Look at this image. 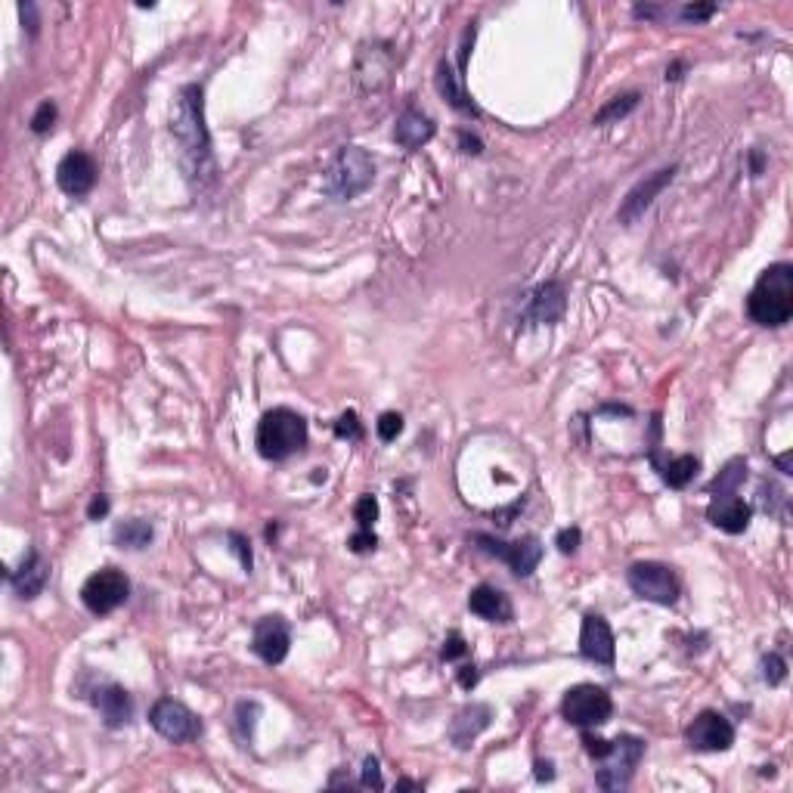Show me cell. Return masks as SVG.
Listing matches in <instances>:
<instances>
[{
	"instance_id": "cell-1",
	"label": "cell",
	"mask_w": 793,
	"mask_h": 793,
	"mask_svg": "<svg viewBox=\"0 0 793 793\" xmlns=\"http://www.w3.org/2000/svg\"><path fill=\"white\" fill-rule=\"evenodd\" d=\"M171 131L180 143V162L186 168V177L193 183H214V158H211V140L205 131V106H202V87L189 84L180 90L177 112L171 118Z\"/></svg>"
},
{
	"instance_id": "cell-2",
	"label": "cell",
	"mask_w": 793,
	"mask_h": 793,
	"mask_svg": "<svg viewBox=\"0 0 793 793\" xmlns=\"http://www.w3.org/2000/svg\"><path fill=\"white\" fill-rule=\"evenodd\" d=\"M747 316L756 326L781 329L793 316V267L772 264L747 295Z\"/></svg>"
},
{
	"instance_id": "cell-3",
	"label": "cell",
	"mask_w": 793,
	"mask_h": 793,
	"mask_svg": "<svg viewBox=\"0 0 793 793\" xmlns=\"http://www.w3.org/2000/svg\"><path fill=\"white\" fill-rule=\"evenodd\" d=\"M258 453L264 459L282 462L295 453L304 450L307 443V422L301 412L289 409V406H276L270 412H264V419L258 422Z\"/></svg>"
},
{
	"instance_id": "cell-4",
	"label": "cell",
	"mask_w": 793,
	"mask_h": 793,
	"mask_svg": "<svg viewBox=\"0 0 793 793\" xmlns=\"http://www.w3.org/2000/svg\"><path fill=\"white\" fill-rule=\"evenodd\" d=\"M375 180V162L363 146H344L326 171V193L332 199H357Z\"/></svg>"
},
{
	"instance_id": "cell-5",
	"label": "cell",
	"mask_w": 793,
	"mask_h": 793,
	"mask_svg": "<svg viewBox=\"0 0 793 793\" xmlns=\"http://www.w3.org/2000/svg\"><path fill=\"white\" fill-rule=\"evenodd\" d=\"M645 756V741L636 735H620L608 741V753L601 756L598 787L601 790H623L632 781V772Z\"/></svg>"
},
{
	"instance_id": "cell-6",
	"label": "cell",
	"mask_w": 793,
	"mask_h": 793,
	"mask_svg": "<svg viewBox=\"0 0 793 793\" xmlns=\"http://www.w3.org/2000/svg\"><path fill=\"white\" fill-rule=\"evenodd\" d=\"M614 713V701L605 688L598 685H574L561 701V716L577 728L605 725Z\"/></svg>"
},
{
	"instance_id": "cell-7",
	"label": "cell",
	"mask_w": 793,
	"mask_h": 793,
	"mask_svg": "<svg viewBox=\"0 0 793 793\" xmlns=\"http://www.w3.org/2000/svg\"><path fill=\"white\" fill-rule=\"evenodd\" d=\"M131 595V583L128 577L121 574L118 567H103L93 577H87V583L81 586V601L90 614L106 617L112 611H118L124 601Z\"/></svg>"
},
{
	"instance_id": "cell-8",
	"label": "cell",
	"mask_w": 793,
	"mask_h": 793,
	"mask_svg": "<svg viewBox=\"0 0 793 793\" xmlns=\"http://www.w3.org/2000/svg\"><path fill=\"white\" fill-rule=\"evenodd\" d=\"M629 589L636 592L645 601H654V605H676L679 598V580L666 564L660 561H639L629 567Z\"/></svg>"
},
{
	"instance_id": "cell-9",
	"label": "cell",
	"mask_w": 793,
	"mask_h": 793,
	"mask_svg": "<svg viewBox=\"0 0 793 793\" xmlns=\"http://www.w3.org/2000/svg\"><path fill=\"white\" fill-rule=\"evenodd\" d=\"M149 722L158 735L165 741H174V744H186V741H196L202 735V722L199 716L183 707L180 701H171V697H162V701H155L152 710H149Z\"/></svg>"
},
{
	"instance_id": "cell-10",
	"label": "cell",
	"mask_w": 793,
	"mask_h": 793,
	"mask_svg": "<svg viewBox=\"0 0 793 793\" xmlns=\"http://www.w3.org/2000/svg\"><path fill=\"white\" fill-rule=\"evenodd\" d=\"M471 539L478 543L481 552H487V555L509 564L512 574H518V577H530L536 570V564L543 561V546H539L536 536L518 539V543H502V539H496L490 533H474Z\"/></svg>"
},
{
	"instance_id": "cell-11",
	"label": "cell",
	"mask_w": 793,
	"mask_h": 793,
	"mask_svg": "<svg viewBox=\"0 0 793 793\" xmlns=\"http://www.w3.org/2000/svg\"><path fill=\"white\" fill-rule=\"evenodd\" d=\"M673 177H676V165L660 168L651 177H645V180H639L636 186H632L626 193V199H623V205H620V211H617L620 224H636V220L654 205V199L663 193V189L673 183Z\"/></svg>"
},
{
	"instance_id": "cell-12",
	"label": "cell",
	"mask_w": 793,
	"mask_h": 793,
	"mask_svg": "<svg viewBox=\"0 0 793 793\" xmlns=\"http://www.w3.org/2000/svg\"><path fill=\"white\" fill-rule=\"evenodd\" d=\"M685 738L694 750H701V753H722L735 744V728L722 713L707 710L688 725Z\"/></svg>"
},
{
	"instance_id": "cell-13",
	"label": "cell",
	"mask_w": 793,
	"mask_h": 793,
	"mask_svg": "<svg viewBox=\"0 0 793 793\" xmlns=\"http://www.w3.org/2000/svg\"><path fill=\"white\" fill-rule=\"evenodd\" d=\"M289 645H292V632L282 617H264V620H258L255 632H251V651L270 666L285 660Z\"/></svg>"
},
{
	"instance_id": "cell-14",
	"label": "cell",
	"mask_w": 793,
	"mask_h": 793,
	"mask_svg": "<svg viewBox=\"0 0 793 793\" xmlns=\"http://www.w3.org/2000/svg\"><path fill=\"white\" fill-rule=\"evenodd\" d=\"M580 654L592 663L611 666L617 657V645H614V632L608 626L605 617L598 614H586L583 626H580Z\"/></svg>"
},
{
	"instance_id": "cell-15",
	"label": "cell",
	"mask_w": 793,
	"mask_h": 793,
	"mask_svg": "<svg viewBox=\"0 0 793 793\" xmlns=\"http://www.w3.org/2000/svg\"><path fill=\"white\" fill-rule=\"evenodd\" d=\"M56 183L66 196H87L93 183H97V165H93V158L87 152H69L66 158L59 162L56 168Z\"/></svg>"
},
{
	"instance_id": "cell-16",
	"label": "cell",
	"mask_w": 793,
	"mask_h": 793,
	"mask_svg": "<svg viewBox=\"0 0 793 793\" xmlns=\"http://www.w3.org/2000/svg\"><path fill=\"white\" fill-rule=\"evenodd\" d=\"M567 307V292L561 282H546L533 289V295L527 298V310H524V323L530 326H552L564 316Z\"/></svg>"
},
{
	"instance_id": "cell-17",
	"label": "cell",
	"mask_w": 793,
	"mask_h": 793,
	"mask_svg": "<svg viewBox=\"0 0 793 793\" xmlns=\"http://www.w3.org/2000/svg\"><path fill=\"white\" fill-rule=\"evenodd\" d=\"M707 521L725 533H744L753 521V509L738 493H713L707 505Z\"/></svg>"
},
{
	"instance_id": "cell-18",
	"label": "cell",
	"mask_w": 793,
	"mask_h": 793,
	"mask_svg": "<svg viewBox=\"0 0 793 793\" xmlns=\"http://www.w3.org/2000/svg\"><path fill=\"white\" fill-rule=\"evenodd\" d=\"M47 580H50V564H47L44 555L35 552V549H31V552L22 558V564L10 574V586H13V592H16L19 598H25V601L38 598V595L44 592Z\"/></svg>"
},
{
	"instance_id": "cell-19",
	"label": "cell",
	"mask_w": 793,
	"mask_h": 793,
	"mask_svg": "<svg viewBox=\"0 0 793 793\" xmlns=\"http://www.w3.org/2000/svg\"><path fill=\"white\" fill-rule=\"evenodd\" d=\"M468 611L478 614L481 620H490V623H512V617H515L512 598L505 595L502 589H496V586H478V589H474L468 595Z\"/></svg>"
},
{
	"instance_id": "cell-20",
	"label": "cell",
	"mask_w": 793,
	"mask_h": 793,
	"mask_svg": "<svg viewBox=\"0 0 793 793\" xmlns=\"http://www.w3.org/2000/svg\"><path fill=\"white\" fill-rule=\"evenodd\" d=\"M93 707L100 710L103 722L109 728H121V725H128L131 716H134V701H131V694L124 691L121 685H106L100 688L97 694H93Z\"/></svg>"
},
{
	"instance_id": "cell-21",
	"label": "cell",
	"mask_w": 793,
	"mask_h": 793,
	"mask_svg": "<svg viewBox=\"0 0 793 793\" xmlns=\"http://www.w3.org/2000/svg\"><path fill=\"white\" fill-rule=\"evenodd\" d=\"M490 719H493V710L487 704H471V707L459 710L456 719H453V725H450L453 744L456 747H471V741L484 732V728L490 725Z\"/></svg>"
},
{
	"instance_id": "cell-22",
	"label": "cell",
	"mask_w": 793,
	"mask_h": 793,
	"mask_svg": "<svg viewBox=\"0 0 793 793\" xmlns=\"http://www.w3.org/2000/svg\"><path fill=\"white\" fill-rule=\"evenodd\" d=\"M651 465L657 468L660 478L670 484L673 490H685L691 481H694V474L697 468H701V462H697V456H673V459H663L657 447H651Z\"/></svg>"
},
{
	"instance_id": "cell-23",
	"label": "cell",
	"mask_w": 793,
	"mask_h": 793,
	"mask_svg": "<svg viewBox=\"0 0 793 793\" xmlns=\"http://www.w3.org/2000/svg\"><path fill=\"white\" fill-rule=\"evenodd\" d=\"M431 137H434V121H431L428 115H422V112H416V109H406V112L397 118L394 140H397L403 149L416 152V149H422Z\"/></svg>"
},
{
	"instance_id": "cell-24",
	"label": "cell",
	"mask_w": 793,
	"mask_h": 793,
	"mask_svg": "<svg viewBox=\"0 0 793 793\" xmlns=\"http://www.w3.org/2000/svg\"><path fill=\"white\" fill-rule=\"evenodd\" d=\"M437 90H440V97L447 100L453 109H459L465 115H478V106L471 103V97H468L465 87H462V75L453 72L450 62H440V66H437Z\"/></svg>"
},
{
	"instance_id": "cell-25",
	"label": "cell",
	"mask_w": 793,
	"mask_h": 793,
	"mask_svg": "<svg viewBox=\"0 0 793 793\" xmlns=\"http://www.w3.org/2000/svg\"><path fill=\"white\" fill-rule=\"evenodd\" d=\"M115 543L121 549H134V552L137 549H146L152 543V524L149 521H140V518L118 524L115 527Z\"/></svg>"
},
{
	"instance_id": "cell-26",
	"label": "cell",
	"mask_w": 793,
	"mask_h": 793,
	"mask_svg": "<svg viewBox=\"0 0 793 793\" xmlns=\"http://www.w3.org/2000/svg\"><path fill=\"white\" fill-rule=\"evenodd\" d=\"M639 93H623V97H614L608 106H601L598 112H595V124H614V121H620V118H626L632 109L639 106Z\"/></svg>"
},
{
	"instance_id": "cell-27",
	"label": "cell",
	"mask_w": 793,
	"mask_h": 793,
	"mask_svg": "<svg viewBox=\"0 0 793 793\" xmlns=\"http://www.w3.org/2000/svg\"><path fill=\"white\" fill-rule=\"evenodd\" d=\"M744 478H747V462L744 459H732L716 474V481L710 484V496L713 493H735Z\"/></svg>"
},
{
	"instance_id": "cell-28",
	"label": "cell",
	"mask_w": 793,
	"mask_h": 793,
	"mask_svg": "<svg viewBox=\"0 0 793 793\" xmlns=\"http://www.w3.org/2000/svg\"><path fill=\"white\" fill-rule=\"evenodd\" d=\"M354 518H357V524H360V530H372V524L378 521V502H375V496H360L357 499V505H354Z\"/></svg>"
},
{
	"instance_id": "cell-29",
	"label": "cell",
	"mask_w": 793,
	"mask_h": 793,
	"mask_svg": "<svg viewBox=\"0 0 793 793\" xmlns=\"http://www.w3.org/2000/svg\"><path fill=\"white\" fill-rule=\"evenodd\" d=\"M375 428H378V437H382L385 443H391L403 431V416H400V412H382V419H378Z\"/></svg>"
},
{
	"instance_id": "cell-30",
	"label": "cell",
	"mask_w": 793,
	"mask_h": 793,
	"mask_svg": "<svg viewBox=\"0 0 793 793\" xmlns=\"http://www.w3.org/2000/svg\"><path fill=\"white\" fill-rule=\"evenodd\" d=\"M335 434L341 440H360L363 437V425L357 419V412H344V416H338L335 422Z\"/></svg>"
},
{
	"instance_id": "cell-31",
	"label": "cell",
	"mask_w": 793,
	"mask_h": 793,
	"mask_svg": "<svg viewBox=\"0 0 793 793\" xmlns=\"http://www.w3.org/2000/svg\"><path fill=\"white\" fill-rule=\"evenodd\" d=\"M763 676H766L769 685H781V682H784V676H787V663H784L781 654H766V657H763Z\"/></svg>"
},
{
	"instance_id": "cell-32",
	"label": "cell",
	"mask_w": 793,
	"mask_h": 793,
	"mask_svg": "<svg viewBox=\"0 0 793 793\" xmlns=\"http://www.w3.org/2000/svg\"><path fill=\"white\" fill-rule=\"evenodd\" d=\"M53 121H56V106L53 103H41L38 112L31 115V131H35V134H47L53 128Z\"/></svg>"
},
{
	"instance_id": "cell-33",
	"label": "cell",
	"mask_w": 793,
	"mask_h": 793,
	"mask_svg": "<svg viewBox=\"0 0 793 793\" xmlns=\"http://www.w3.org/2000/svg\"><path fill=\"white\" fill-rule=\"evenodd\" d=\"M360 784H363V787H375V790H382V787H385V778H382V769H378V759H375V756H366Z\"/></svg>"
},
{
	"instance_id": "cell-34",
	"label": "cell",
	"mask_w": 793,
	"mask_h": 793,
	"mask_svg": "<svg viewBox=\"0 0 793 793\" xmlns=\"http://www.w3.org/2000/svg\"><path fill=\"white\" fill-rule=\"evenodd\" d=\"M375 533L372 530H357L351 539H347V546H351V552H357V555H366V552H372L375 549Z\"/></svg>"
},
{
	"instance_id": "cell-35",
	"label": "cell",
	"mask_w": 793,
	"mask_h": 793,
	"mask_svg": "<svg viewBox=\"0 0 793 793\" xmlns=\"http://www.w3.org/2000/svg\"><path fill=\"white\" fill-rule=\"evenodd\" d=\"M713 13H716L713 4H688V7L679 10V16L688 19V22H704V19H710Z\"/></svg>"
},
{
	"instance_id": "cell-36",
	"label": "cell",
	"mask_w": 793,
	"mask_h": 793,
	"mask_svg": "<svg viewBox=\"0 0 793 793\" xmlns=\"http://www.w3.org/2000/svg\"><path fill=\"white\" fill-rule=\"evenodd\" d=\"M558 549H561L564 555H574V552L580 549V530H577V527L561 530V533H558Z\"/></svg>"
},
{
	"instance_id": "cell-37",
	"label": "cell",
	"mask_w": 793,
	"mask_h": 793,
	"mask_svg": "<svg viewBox=\"0 0 793 793\" xmlns=\"http://www.w3.org/2000/svg\"><path fill=\"white\" fill-rule=\"evenodd\" d=\"M468 651V645H465V639L459 636V632H453V636L443 642V660H456V657H462Z\"/></svg>"
},
{
	"instance_id": "cell-38",
	"label": "cell",
	"mask_w": 793,
	"mask_h": 793,
	"mask_svg": "<svg viewBox=\"0 0 793 793\" xmlns=\"http://www.w3.org/2000/svg\"><path fill=\"white\" fill-rule=\"evenodd\" d=\"M230 539H233V549H236V555H239L242 567H245V570H251V549L245 546L242 533H230Z\"/></svg>"
},
{
	"instance_id": "cell-39",
	"label": "cell",
	"mask_w": 793,
	"mask_h": 793,
	"mask_svg": "<svg viewBox=\"0 0 793 793\" xmlns=\"http://www.w3.org/2000/svg\"><path fill=\"white\" fill-rule=\"evenodd\" d=\"M87 515H90V521H97V518H103V515H109V499L100 493V496H93V502H90V509H87Z\"/></svg>"
},
{
	"instance_id": "cell-40",
	"label": "cell",
	"mask_w": 793,
	"mask_h": 793,
	"mask_svg": "<svg viewBox=\"0 0 793 793\" xmlns=\"http://www.w3.org/2000/svg\"><path fill=\"white\" fill-rule=\"evenodd\" d=\"M474 682H478V673H474V666H462V673H459V685H462V688H471Z\"/></svg>"
},
{
	"instance_id": "cell-41",
	"label": "cell",
	"mask_w": 793,
	"mask_h": 793,
	"mask_svg": "<svg viewBox=\"0 0 793 793\" xmlns=\"http://www.w3.org/2000/svg\"><path fill=\"white\" fill-rule=\"evenodd\" d=\"M459 140H462V146H465V152H474V155H478V152H481V149H484V146H481V140H478V137H468V134H462V137H459Z\"/></svg>"
},
{
	"instance_id": "cell-42",
	"label": "cell",
	"mask_w": 793,
	"mask_h": 793,
	"mask_svg": "<svg viewBox=\"0 0 793 793\" xmlns=\"http://www.w3.org/2000/svg\"><path fill=\"white\" fill-rule=\"evenodd\" d=\"M536 778H539V781H552V778H555L552 763H536Z\"/></svg>"
},
{
	"instance_id": "cell-43",
	"label": "cell",
	"mask_w": 793,
	"mask_h": 793,
	"mask_svg": "<svg viewBox=\"0 0 793 793\" xmlns=\"http://www.w3.org/2000/svg\"><path fill=\"white\" fill-rule=\"evenodd\" d=\"M750 162H753V177L763 174V152H753V155H750Z\"/></svg>"
},
{
	"instance_id": "cell-44",
	"label": "cell",
	"mask_w": 793,
	"mask_h": 793,
	"mask_svg": "<svg viewBox=\"0 0 793 793\" xmlns=\"http://www.w3.org/2000/svg\"><path fill=\"white\" fill-rule=\"evenodd\" d=\"M397 787H403V790H422V784H416V781H409V778L397 781Z\"/></svg>"
}]
</instances>
